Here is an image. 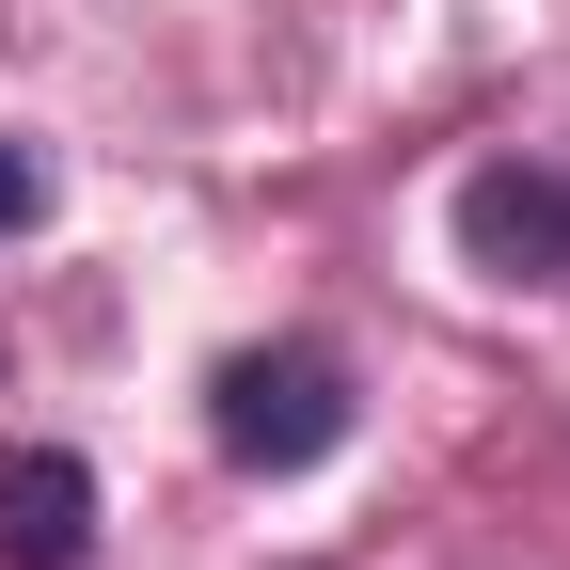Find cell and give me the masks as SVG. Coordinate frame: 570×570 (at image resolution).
<instances>
[{
  "mask_svg": "<svg viewBox=\"0 0 570 570\" xmlns=\"http://www.w3.org/2000/svg\"><path fill=\"white\" fill-rule=\"evenodd\" d=\"M206 444H223L238 475H317L333 444H348V365L333 348H238L223 381H206Z\"/></svg>",
  "mask_w": 570,
  "mask_h": 570,
  "instance_id": "cell-1",
  "label": "cell"
},
{
  "mask_svg": "<svg viewBox=\"0 0 570 570\" xmlns=\"http://www.w3.org/2000/svg\"><path fill=\"white\" fill-rule=\"evenodd\" d=\"M460 254H475L491 285H570V175H554V159L460 175Z\"/></svg>",
  "mask_w": 570,
  "mask_h": 570,
  "instance_id": "cell-2",
  "label": "cell"
},
{
  "mask_svg": "<svg viewBox=\"0 0 570 570\" xmlns=\"http://www.w3.org/2000/svg\"><path fill=\"white\" fill-rule=\"evenodd\" d=\"M80 554H96V460L0 444V570H80Z\"/></svg>",
  "mask_w": 570,
  "mask_h": 570,
  "instance_id": "cell-3",
  "label": "cell"
},
{
  "mask_svg": "<svg viewBox=\"0 0 570 570\" xmlns=\"http://www.w3.org/2000/svg\"><path fill=\"white\" fill-rule=\"evenodd\" d=\"M32 206H48V159H32V142H17V127H0V238H17V223H32Z\"/></svg>",
  "mask_w": 570,
  "mask_h": 570,
  "instance_id": "cell-4",
  "label": "cell"
}]
</instances>
